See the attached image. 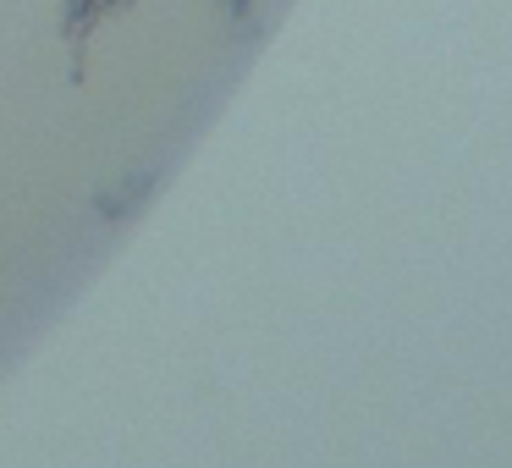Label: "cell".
<instances>
[{
	"instance_id": "cell-1",
	"label": "cell",
	"mask_w": 512,
	"mask_h": 468,
	"mask_svg": "<svg viewBox=\"0 0 512 468\" xmlns=\"http://www.w3.org/2000/svg\"><path fill=\"white\" fill-rule=\"evenodd\" d=\"M160 171H149V166H133V171H122L116 182H105V188H94V215H100L105 226H127L133 215H144L149 204H155V193H160Z\"/></svg>"
},
{
	"instance_id": "cell-2",
	"label": "cell",
	"mask_w": 512,
	"mask_h": 468,
	"mask_svg": "<svg viewBox=\"0 0 512 468\" xmlns=\"http://www.w3.org/2000/svg\"><path fill=\"white\" fill-rule=\"evenodd\" d=\"M133 0H61V39H67L72 50V78H83V50H89L94 28L105 23V17L127 12Z\"/></svg>"
},
{
	"instance_id": "cell-3",
	"label": "cell",
	"mask_w": 512,
	"mask_h": 468,
	"mask_svg": "<svg viewBox=\"0 0 512 468\" xmlns=\"http://www.w3.org/2000/svg\"><path fill=\"white\" fill-rule=\"evenodd\" d=\"M232 28H254V0H215Z\"/></svg>"
}]
</instances>
